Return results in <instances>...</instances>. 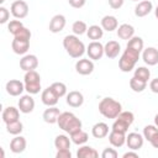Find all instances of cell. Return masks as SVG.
Listing matches in <instances>:
<instances>
[{
  "mask_svg": "<svg viewBox=\"0 0 158 158\" xmlns=\"http://www.w3.org/2000/svg\"><path fill=\"white\" fill-rule=\"evenodd\" d=\"M142 59L147 65L158 64V49L154 47H147L142 52Z\"/></svg>",
  "mask_w": 158,
  "mask_h": 158,
  "instance_id": "cell-15",
  "label": "cell"
},
{
  "mask_svg": "<svg viewBox=\"0 0 158 158\" xmlns=\"http://www.w3.org/2000/svg\"><path fill=\"white\" fill-rule=\"evenodd\" d=\"M86 36L91 41H99L104 36V28L99 25H91L86 31Z\"/></svg>",
  "mask_w": 158,
  "mask_h": 158,
  "instance_id": "cell-29",
  "label": "cell"
},
{
  "mask_svg": "<svg viewBox=\"0 0 158 158\" xmlns=\"http://www.w3.org/2000/svg\"><path fill=\"white\" fill-rule=\"evenodd\" d=\"M68 2H69V5H70L72 7H74V9H80V7H83V6L85 5L86 0H68Z\"/></svg>",
  "mask_w": 158,
  "mask_h": 158,
  "instance_id": "cell-44",
  "label": "cell"
},
{
  "mask_svg": "<svg viewBox=\"0 0 158 158\" xmlns=\"http://www.w3.org/2000/svg\"><path fill=\"white\" fill-rule=\"evenodd\" d=\"M121 111V104L112 98H104L99 102V112L106 118H116Z\"/></svg>",
  "mask_w": 158,
  "mask_h": 158,
  "instance_id": "cell-3",
  "label": "cell"
},
{
  "mask_svg": "<svg viewBox=\"0 0 158 158\" xmlns=\"http://www.w3.org/2000/svg\"><path fill=\"white\" fill-rule=\"evenodd\" d=\"M149 89H151L152 93L158 94V78L151 80V83H149Z\"/></svg>",
  "mask_w": 158,
  "mask_h": 158,
  "instance_id": "cell-46",
  "label": "cell"
},
{
  "mask_svg": "<svg viewBox=\"0 0 158 158\" xmlns=\"http://www.w3.org/2000/svg\"><path fill=\"white\" fill-rule=\"evenodd\" d=\"M123 158H138V153H136L135 151H130V152H126L123 156H122Z\"/></svg>",
  "mask_w": 158,
  "mask_h": 158,
  "instance_id": "cell-47",
  "label": "cell"
},
{
  "mask_svg": "<svg viewBox=\"0 0 158 158\" xmlns=\"http://www.w3.org/2000/svg\"><path fill=\"white\" fill-rule=\"evenodd\" d=\"M63 47L72 58H80L85 52V44L78 38L77 35H68L63 40Z\"/></svg>",
  "mask_w": 158,
  "mask_h": 158,
  "instance_id": "cell-1",
  "label": "cell"
},
{
  "mask_svg": "<svg viewBox=\"0 0 158 158\" xmlns=\"http://www.w3.org/2000/svg\"><path fill=\"white\" fill-rule=\"evenodd\" d=\"M23 83H25V90L31 94H38L41 90V77L36 70H28L26 72L23 77Z\"/></svg>",
  "mask_w": 158,
  "mask_h": 158,
  "instance_id": "cell-5",
  "label": "cell"
},
{
  "mask_svg": "<svg viewBox=\"0 0 158 158\" xmlns=\"http://www.w3.org/2000/svg\"><path fill=\"white\" fill-rule=\"evenodd\" d=\"M2 2H5V0H0V4H2Z\"/></svg>",
  "mask_w": 158,
  "mask_h": 158,
  "instance_id": "cell-51",
  "label": "cell"
},
{
  "mask_svg": "<svg viewBox=\"0 0 158 158\" xmlns=\"http://www.w3.org/2000/svg\"><path fill=\"white\" fill-rule=\"evenodd\" d=\"M139 54H141V53H139L138 51L126 47L125 52L122 53V56H121V58H120V60H118V68H120L123 73L131 72V70L135 68L136 63L138 62Z\"/></svg>",
  "mask_w": 158,
  "mask_h": 158,
  "instance_id": "cell-4",
  "label": "cell"
},
{
  "mask_svg": "<svg viewBox=\"0 0 158 158\" xmlns=\"http://www.w3.org/2000/svg\"><path fill=\"white\" fill-rule=\"evenodd\" d=\"M70 139H72V142H73L74 144L81 146V144L86 143V141L89 139V136H88V133H86L85 131H83V130L80 128V130H78V131L70 133Z\"/></svg>",
  "mask_w": 158,
  "mask_h": 158,
  "instance_id": "cell-30",
  "label": "cell"
},
{
  "mask_svg": "<svg viewBox=\"0 0 158 158\" xmlns=\"http://www.w3.org/2000/svg\"><path fill=\"white\" fill-rule=\"evenodd\" d=\"M20 112H21V111H20L19 109H16V107H14V106H7V107H5L4 111H2V115H1L2 121H4L5 123L16 121V120L20 118Z\"/></svg>",
  "mask_w": 158,
  "mask_h": 158,
  "instance_id": "cell-23",
  "label": "cell"
},
{
  "mask_svg": "<svg viewBox=\"0 0 158 158\" xmlns=\"http://www.w3.org/2000/svg\"><path fill=\"white\" fill-rule=\"evenodd\" d=\"M37 67H38V59L35 54H26L20 59V68L23 72L36 70Z\"/></svg>",
  "mask_w": 158,
  "mask_h": 158,
  "instance_id": "cell-12",
  "label": "cell"
},
{
  "mask_svg": "<svg viewBox=\"0 0 158 158\" xmlns=\"http://www.w3.org/2000/svg\"><path fill=\"white\" fill-rule=\"evenodd\" d=\"M77 157L78 158H98L99 153L95 148L90 146H81L77 152Z\"/></svg>",
  "mask_w": 158,
  "mask_h": 158,
  "instance_id": "cell-28",
  "label": "cell"
},
{
  "mask_svg": "<svg viewBox=\"0 0 158 158\" xmlns=\"http://www.w3.org/2000/svg\"><path fill=\"white\" fill-rule=\"evenodd\" d=\"M130 88L135 91V93H142L146 88H147V81L141 80L136 77H132L130 79Z\"/></svg>",
  "mask_w": 158,
  "mask_h": 158,
  "instance_id": "cell-32",
  "label": "cell"
},
{
  "mask_svg": "<svg viewBox=\"0 0 158 158\" xmlns=\"http://www.w3.org/2000/svg\"><path fill=\"white\" fill-rule=\"evenodd\" d=\"M51 89L54 91V94L58 98H63L64 95H67V85L62 81H54L51 85Z\"/></svg>",
  "mask_w": 158,
  "mask_h": 158,
  "instance_id": "cell-36",
  "label": "cell"
},
{
  "mask_svg": "<svg viewBox=\"0 0 158 158\" xmlns=\"http://www.w3.org/2000/svg\"><path fill=\"white\" fill-rule=\"evenodd\" d=\"M65 23H67V20L64 15H60V14L54 15L49 21V31L52 33H58L63 31V28L65 27Z\"/></svg>",
  "mask_w": 158,
  "mask_h": 158,
  "instance_id": "cell-14",
  "label": "cell"
},
{
  "mask_svg": "<svg viewBox=\"0 0 158 158\" xmlns=\"http://www.w3.org/2000/svg\"><path fill=\"white\" fill-rule=\"evenodd\" d=\"M109 142L112 147H122L126 143V133L111 130V132L109 133Z\"/></svg>",
  "mask_w": 158,
  "mask_h": 158,
  "instance_id": "cell-21",
  "label": "cell"
},
{
  "mask_svg": "<svg viewBox=\"0 0 158 158\" xmlns=\"http://www.w3.org/2000/svg\"><path fill=\"white\" fill-rule=\"evenodd\" d=\"M10 11H11V15L15 19H20L21 20V19H25L28 15V5L23 0H16V1H14L11 4Z\"/></svg>",
  "mask_w": 158,
  "mask_h": 158,
  "instance_id": "cell-7",
  "label": "cell"
},
{
  "mask_svg": "<svg viewBox=\"0 0 158 158\" xmlns=\"http://www.w3.org/2000/svg\"><path fill=\"white\" fill-rule=\"evenodd\" d=\"M132 1H138V0H132Z\"/></svg>",
  "mask_w": 158,
  "mask_h": 158,
  "instance_id": "cell-52",
  "label": "cell"
},
{
  "mask_svg": "<svg viewBox=\"0 0 158 158\" xmlns=\"http://www.w3.org/2000/svg\"><path fill=\"white\" fill-rule=\"evenodd\" d=\"M158 133V127L156 125H147L144 128H143V137L144 139H147L148 142Z\"/></svg>",
  "mask_w": 158,
  "mask_h": 158,
  "instance_id": "cell-38",
  "label": "cell"
},
{
  "mask_svg": "<svg viewBox=\"0 0 158 158\" xmlns=\"http://www.w3.org/2000/svg\"><path fill=\"white\" fill-rule=\"evenodd\" d=\"M72 31H73L74 35H77V36H81V35L86 33V31H88V26H86V23H85L84 21L78 20V21H75V22L72 25Z\"/></svg>",
  "mask_w": 158,
  "mask_h": 158,
  "instance_id": "cell-35",
  "label": "cell"
},
{
  "mask_svg": "<svg viewBox=\"0 0 158 158\" xmlns=\"http://www.w3.org/2000/svg\"><path fill=\"white\" fill-rule=\"evenodd\" d=\"M133 77H136V78H138V79H141V80L148 81V79H149V77H151V72H149V69L146 68V67H138V68L135 69Z\"/></svg>",
  "mask_w": 158,
  "mask_h": 158,
  "instance_id": "cell-37",
  "label": "cell"
},
{
  "mask_svg": "<svg viewBox=\"0 0 158 158\" xmlns=\"http://www.w3.org/2000/svg\"><path fill=\"white\" fill-rule=\"evenodd\" d=\"M70 143H72V139L65 135H58L54 138V147L57 149H68L70 148Z\"/></svg>",
  "mask_w": 158,
  "mask_h": 158,
  "instance_id": "cell-31",
  "label": "cell"
},
{
  "mask_svg": "<svg viewBox=\"0 0 158 158\" xmlns=\"http://www.w3.org/2000/svg\"><path fill=\"white\" fill-rule=\"evenodd\" d=\"M149 143H151L154 148H158V133H157V135H156V136L149 141Z\"/></svg>",
  "mask_w": 158,
  "mask_h": 158,
  "instance_id": "cell-48",
  "label": "cell"
},
{
  "mask_svg": "<svg viewBox=\"0 0 158 158\" xmlns=\"http://www.w3.org/2000/svg\"><path fill=\"white\" fill-rule=\"evenodd\" d=\"M5 89H6V93L11 96H20L25 90V83L17 79H11L6 83Z\"/></svg>",
  "mask_w": 158,
  "mask_h": 158,
  "instance_id": "cell-10",
  "label": "cell"
},
{
  "mask_svg": "<svg viewBox=\"0 0 158 158\" xmlns=\"http://www.w3.org/2000/svg\"><path fill=\"white\" fill-rule=\"evenodd\" d=\"M133 121H135V115L131 111H121L120 115L115 118L111 130L126 133L128 131V127L132 125Z\"/></svg>",
  "mask_w": 158,
  "mask_h": 158,
  "instance_id": "cell-6",
  "label": "cell"
},
{
  "mask_svg": "<svg viewBox=\"0 0 158 158\" xmlns=\"http://www.w3.org/2000/svg\"><path fill=\"white\" fill-rule=\"evenodd\" d=\"M9 17H10V11L6 7L1 6L0 7V23H6Z\"/></svg>",
  "mask_w": 158,
  "mask_h": 158,
  "instance_id": "cell-42",
  "label": "cell"
},
{
  "mask_svg": "<svg viewBox=\"0 0 158 158\" xmlns=\"http://www.w3.org/2000/svg\"><path fill=\"white\" fill-rule=\"evenodd\" d=\"M57 125L59 126L60 130H63L64 132H67L69 135L81 128V121L73 112H68V111L60 112Z\"/></svg>",
  "mask_w": 158,
  "mask_h": 158,
  "instance_id": "cell-2",
  "label": "cell"
},
{
  "mask_svg": "<svg viewBox=\"0 0 158 158\" xmlns=\"http://www.w3.org/2000/svg\"><path fill=\"white\" fill-rule=\"evenodd\" d=\"M143 46H144L143 40H142L141 37H138V36H133L131 40H128L126 47L132 48V49H136V51H138V52L141 53V52L143 51Z\"/></svg>",
  "mask_w": 158,
  "mask_h": 158,
  "instance_id": "cell-34",
  "label": "cell"
},
{
  "mask_svg": "<svg viewBox=\"0 0 158 158\" xmlns=\"http://www.w3.org/2000/svg\"><path fill=\"white\" fill-rule=\"evenodd\" d=\"M117 36L121 40H131L135 36V28L130 23H122L117 27Z\"/></svg>",
  "mask_w": 158,
  "mask_h": 158,
  "instance_id": "cell-25",
  "label": "cell"
},
{
  "mask_svg": "<svg viewBox=\"0 0 158 158\" xmlns=\"http://www.w3.org/2000/svg\"><path fill=\"white\" fill-rule=\"evenodd\" d=\"M153 10V4L149 0H142L139 1L135 7V15L137 17H144Z\"/></svg>",
  "mask_w": 158,
  "mask_h": 158,
  "instance_id": "cell-19",
  "label": "cell"
},
{
  "mask_svg": "<svg viewBox=\"0 0 158 158\" xmlns=\"http://www.w3.org/2000/svg\"><path fill=\"white\" fill-rule=\"evenodd\" d=\"M101 27L104 28V31H107V32H112V31L117 30V27H118L117 19L112 15L104 16L101 19Z\"/></svg>",
  "mask_w": 158,
  "mask_h": 158,
  "instance_id": "cell-26",
  "label": "cell"
},
{
  "mask_svg": "<svg viewBox=\"0 0 158 158\" xmlns=\"http://www.w3.org/2000/svg\"><path fill=\"white\" fill-rule=\"evenodd\" d=\"M117 156H118L117 151L115 148H109V147L105 148L102 151V153H101V157L102 158H117Z\"/></svg>",
  "mask_w": 158,
  "mask_h": 158,
  "instance_id": "cell-41",
  "label": "cell"
},
{
  "mask_svg": "<svg viewBox=\"0 0 158 158\" xmlns=\"http://www.w3.org/2000/svg\"><path fill=\"white\" fill-rule=\"evenodd\" d=\"M11 48L16 54H25L30 48V40L14 38L11 43Z\"/></svg>",
  "mask_w": 158,
  "mask_h": 158,
  "instance_id": "cell-22",
  "label": "cell"
},
{
  "mask_svg": "<svg viewBox=\"0 0 158 158\" xmlns=\"http://www.w3.org/2000/svg\"><path fill=\"white\" fill-rule=\"evenodd\" d=\"M104 51H105V56L107 58H116L121 51V46L117 41H109L105 46H104Z\"/></svg>",
  "mask_w": 158,
  "mask_h": 158,
  "instance_id": "cell-24",
  "label": "cell"
},
{
  "mask_svg": "<svg viewBox=\"0 0 158 158\" xmlns=\"http://www.w3.org/2000/svg\"><path fill=\"white\" fill-rule=\"evenodd\" d=\"M56 158H72V153L68 149H57L56 153Z\"/></svg>",
  "mask_w": 158,
  "mask_h": 158,
  "instance_id": "cell-43",
  "label": "cell"
},
{
  "mask_svg": "<svg viewBox=\"0 0 158 158\" xmlns=\"http://www.w3.org/2000/svg\"><path fill=\"white\" fill-rule=\"evenodd\" d=\"M86 53H88V57H89L91 60H99V59H101V57L105 54L104 46H102L99 41H93V42H90L89 46L86 47Z\"/></svg>",
  "mask_w": 158,
  "mask_h": 158,
  "instance_id": "cell-8",
  "label": "cell"
},
{
  "mask_svg": "<svg viewBox=\"0 0 158 158\" xmlns=\"http://www.w3.org/2000/svg\"><path fill=\"white\" fill-rule=\"evenodd\" d=\"M84 102V96L80 91L73 90L67 94V104L70 107H80Z\"/></svg>",
  "mask_w": 158,
  "mask_h": 158,
  "instance_id": "cell-20",
  "label": "cell"
},
{
  "mask_svg": "<svg viewBox=\"0 0 158 158\" xmlns=\"http://www.w3.org/2000/svg\"><path fill=\"white\" fill-rule=\"evenodd\" d=\"M143 142H144V137L137 132H131L126 136V144L132 151H138L139 148H142Z\"/></svg>",
  "mask_w": 158,
  "mask_h": 158,
  "instance_id": "cell-9",
  "label": "cell"
},
{
  "mask_svg": "<svg viewBox=\"0 0 158 158\" xmlns=\"http://www.w3.org/2000/svg\"><path fill=\"white\" fill-rule=\"evenodd\" d=\"M75 70L80 75H89L94 70V63L90 58H81L75 63Z\"/></svg>",
  "mask_w": 158,
  "mask_h": 158,
  "instance_id": "cell-11",
  "label": "cell"
},
{
  "mask_svg": "<svg viewBox=\"0 0 158 158\" xmlns=\"http://www.w3.org/2000/svg\"><path fill=\"white\" fill-rule=\"evenodd\" d=\"M58 96L54 94V91L51 89V86L46 88L41 94V100L46 106H56L58 102Z\"/></svg>",
  "mask_w": 158,
  "mask_h": 158,
  "instance_id": "cell-18",
  "label": "cell"
},
{
  "mask_svg": "<svg viewBox=\"0 0 158 158\" xmlns=\"http://www.w3.org/2000/svg\"><path fill=\"white\" fill-rule=\"evenodd\" d=\"M14 38H20V40H31V31L27 27H22L15 36Z\"/></svg>",
  "mask_w": 158,
  "mask_h": 158,
  "instance_id": "cell-40",
  "label": "cell"
},
{
  "mask_svg": "<svg viewBox=\"0 0 158 158\" xmlns=\"http://www.w3.org/2000/svg\"><path fill=\"white\" fill-rule=\"evenodd\" d=\"M154 15H156V17L158 19V5H157V7H156V10H154Z\"/></svg>",
  "mask_w": 158,
  "mask_h": 158,
  "instance_id": "cell-50",
  "label": "cell"
},
{
  "mask_svg": "<svg viewBox=\"0 0 158 158\" xmlns=\"http://www.w3.org/2000/svg\"><path fill=\"white\" fill-rule=\"evenodd\" d=\"M23 130V125L20 120H16V121H12V122H9L6 123V131L10 133V135H14V136H17L22 132Z\"/></svg>",
  "mask_w": 158,
  "mask_h": 158,
  "instance_id": "cell-33",
  "label": "cell"
},
{
  "mask_svg": "<svg viewBox=\"0 0 158 158\" xmlns=\"http://www.w3.org/2000/svg\"><path fill=\"white\" fill-rule=\"evenodd\" d=\"M26 146H27V141L25 137L22 136H15L11 142H10V151L15 154H19V153H22L25 149H26Z\"/></svg>",
  "mask_w": 158,
  "mask_h": 158,
  "instance_id": "cell-16",
  "label": "cell"
},
{
  "mask_svg": "<svg viewBox=\"0 0 158 158\" xmlns=\"http://www.w3.org/2000/svg\"><path fill=\"white\" fill-rule=\"evenodd\" d=\"M35 109V100L31 96V94L22 95L19 100V110L22 114H30Z\"/></svg>",
  "mask_w": 158,
  "mask_h": 158,
  "instance_id": "cell-13",
  "label": "cell"
},
{
  "mask_svg": "<svg viewBox=\"0 0 158 158\" xmlns=\"http://www.w3.org/2000/svg\"><path fill=\"white\" fill-rule=\"evenodd\" d=\"M91 135L95 138H104L109 135V126L105 122H98L91 128Z\"/></svg>",
  "mask_w": 158,
  "mask_h": 158,
  "instance_id": "cell-27",
  "label": "cell"
},
{
  "mask_svg": "<svg viewBox=\"0 0 158 158\" xmlns=\"http://www.w3.org/2000/svg\"><path fill=\"white\" fill-rule=\"evenodd\" d=\"M59 115H60V111H59L58 107H56V106H48V109H46L43 111L42 118H43L44 122L53 125V123H57Z\"/></svg>",
  "mask_w": 158,
  "mask_h": 158,
  "instance_id": "cell-17",
  "label": "cell"
},
{
  "mask_svg": "<svg viewBox=\"0 0 158 158\" xmlns=\"http://www.w3.org/2000/svg\"><path fill=\"white\" fill-rule=\"evenodd\" d=\"M23 27V23L20 21V20H11L9 23H7V30L11 35H16L21 28Z\"/></svg>",
  "mask_w": 158,
  "mask_h": 158,
  "instance_id": "cell-39",
  "label": "cell"
},
{
  "mask_svg": "<svg viewBox=\"0 0 158 158\" xmlns=\"http://www.w3.org/2000/svg\"><path fill=\"white\" fill-rule=\"evenodd\" d=\"M154 125H156V126L158 127V114H157V115L154 116Z\"/></svg>",
  "mask_w": 158,
  "mask_h": 158,
  "instance_id": "cell-49",
  "label": "cell"
},
{
  "mask_svg": "<svg viewBox=\"0 0 158 158\" xmlns=\"http://www.w3.org/2000/svg\"><path fill=\"white\" fill-rule=\"evenodd\" d=\"M123 1H125V0H109V5H110L111 9L118 10V9L123 5Z\"/></svg>",
  "mask_w": 158,
  "mask_h": 158,
  "instance_id": "cell-45",
  "label": "cell"
}]
</instances>
